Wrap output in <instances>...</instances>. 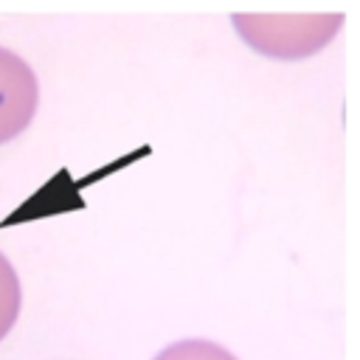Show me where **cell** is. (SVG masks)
I'll return each instance as SVG.
<instances>
[{
    "instance_id": "6da1fadb",
    "label": "cell",
    "mask_w": 360,
    "mask_h": 360,
    "mask_svg": "<svg viewBox=\"0 0 360 360\" xmlns=\"http://www.w3.org/2000/svg\"><path fill=\"white\" fill-rule=\"evenodd\" d=\"M236 34L262 56L304 59L318 53L343 25V14H256L236 11L231 17Z\"/></svg>"
},
{
    "instance_id": "7a4b0ae2",
    "label": "cell",
    "mask_w": 360,
    "mask_h": 360,
    "mask_svg": "<svg viewBox=\"0 0 360 360\" xmlns=\"http://www.w3.org/2000/svg\"><path fill=\"white\" fill-rule=\"evenodd\" d=\"M39 82L31 65L8 48H0V143L14 141L34 118Z\"/></svg>"
},
{
    "instance_id": "3957f363",
    "label": "cell",
    "mask_w": 360,
    "mask_h": 360,
    "mask_svg": "<svg viewBox=\"0 0 360 360\" xmlns=\"http://www.w3.org/2000/svg\"><path fill=\"white\" fill-rule=\"evenodd\" d=\"M20 307H22V287L20 278L11 267V262L0 253V340L11 332V326L20 318Z\"/></svg>"
},
{
    "instance_id": "277c9868",
    "label": "cell",
    "mask_w": 360,
    "mask_h": 360,
    "mask_svg": "<svg viewBox=\"0 0 360 360\" xmlns=\"http://www.w3.org/2000/svg\"><path fill=\"white\" fill-rule=\"evenodd\" d=\"M152 360H236L225 346L214 343V340H174L166 349H160Z\"/></svg>"
}]
</instances>
